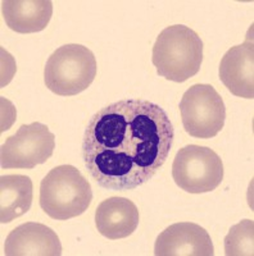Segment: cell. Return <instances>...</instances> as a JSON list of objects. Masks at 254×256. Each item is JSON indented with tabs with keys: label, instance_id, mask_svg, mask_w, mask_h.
<instances>
[{
	"label": "cell",
	"instance_id": "1",
	"mask_svg": "<svg viewBox=\"0 0 254 256\" xmlns=\"http://www.w3.org/2000/svg\"><path fill=\"white\" fill-rule=\"evenodd\" d=\"M173 124L163 108L144 99H123L94 114L85 128L82 158L89 174L112 191L146 184L168 159Z\"/></svg>",
	"mask_w": 254,
	"mask_h": 256
},
{
	"label": "cell",
	"instance_id": "2",
	"mask_svg": "<svg viewBox=\"0 0 254 256\" xmlns=\"http://www.w3.org/2000/svg\"><path fill=\"white\" fill-rule=\"evenodd\" d=\"M152 60L161 77L178 84L187 81L202 66V38L184 24L166 27L155 40Z\"/></svg>",
	"mask_w": 254,
	"mask_h": 256
},
{
	"label": "cell",
	"instance_id": "3",
	"mask_svg": "<svg viewBox=\"0 0 254 256\" xmlns=\"http://www.w3.org/2000/svg\"><path fill=\"white\" fill-rule=\"evenodd\" d=\"M40 206L56 220H68L84 214L93 201L89 180L73 166L53 168L40 184Z\"/></svg>",
	"mask_w": 254,
	"mask_h": 256
},
{
	"label": "cell",
	"instance_id": "4",
	"mask_svg": "<svg viewBox=\"0 0 254 256\" xmlns=\"http://www.w3.org/2000/svg\"><path fill=\"white\" fill-rule=\"evenodd\" d=\"M98 64L90 49L80 44L58 48L44 68L45 86L59 96H75L93 84Z\"/></svg>",
	"mask_w": 254,
	"mask_h": 256
},
{
	"label": "cell",
	"instance_id": "5",
	"mask_svg": "<svg viewBox=\"0 0 254 256\" xmlns=\"http://www.w3.org/2000/svg\"><path fill=\"white\" fill-rule=\"evenodd\" d=\"M180 112L185 132L196 138H212L225 126V102L212 84H196L187 88Z\"/></svg>",
	"mask_w": 254,
	"mask_h": 256
},
{
	"label": "cell",
	"instance_id": "6",
	"mask_svg": "<svg viewBox=\"0 0 254 256\" xmlns=\"http://www.w3.org/2000/svg\"><path fill=\"white\" fill-rule=\"evenodd\" d=\"M175 184L189 194L214 191L223 180V164L209 148L187 145L180 148L172 164Z\"/></svg>",
	"mask_w": 254,
	"mask_h": 256
},
{
	"label": "cell",
	"instance_id": "7",
	"mask_svg": "<svg viewBox=\"0 0 254 256\" xmlns=\"http://www.w3.org/2000/svg\"><path fill=\"white\" fill-rule=\"evenodd\" d=\"M54 148L56 136L47 124L40 122L22 124L17 134L8 137L2 146V168L33 169L50 159Z\"/></svg>",
	"mask_w": 254,
	"mask_h": 256
},
{
	"label": "cell",
	"instance_id": "8",
	"mask_svg": "<svg viewBox=\"0 0 254 256\" xmlns=\"http://www.w3.org/2000/svg\"><path fill=\"white\" fill-rule=\"evenodd\" d=\"M218 73L221 82L232 95L254 99L253 27L241 45L230 48L222 56Z\"/></svg>",
	"mask_w": 254,
	"mask_h": 256
},
{
	"label": "cell",
	"instance_id": "9",
	"mask_svg": "<svg viewBox=\"0 0 254 256\" xmlns=\"http://www.w3.org/2000/svg\"><path fill=\"white\" fill-rule=\"evenodd\" d=\"M155 256H213L209 233L199 224L181 222L169 226L157 237Z\"/></svg>",
	"mask_w": 254,
	"mask_h": 256
},
{
	"label": "cell",
	"instance_id": "10",
	"mask_svg": "<svg viewBox=\"0 0 254 256\" xmlns=\"http://www.w3.org/2000/svg\"><path fill=\"white\" fill-rule=\"evenodd\" d=\"M7 256H61L62 244L57 233L45 224H21L6 240Z\"/></svg>",
	"mask_w": 254,
	"mask_h": 256
},
{
	"label": "cell",
	"instance_id": "11",
	"mask_svg": "<svg viewBox=\"0 0 254 256\" xmlns=\"http://www.w3.org/2000/svg\"><path fill=\"white\" fill-rule=\"evenodd\" d=\"M139 224V210L131 200L109 198L102 201L95 212V226L102 236L121 240L131 236Z\"/></svg>",
	"mask_w": 254,
	"mask_h": 256
},
{
	"label": "cell",
	"instance_id": "12",
	"mask_svg": "<svg viewBox=\"0 0 254 256\" xmlns=\"http://www.w3.org/2000/svg\"><path fill=\"white\" fill-rule=\"evenodd\" d=\"M2 13L9 28L20 34H34L45 30L53 16L49 0H4Z\"/></svg>",
	"mask_w": 254,
	"mask_h": 256
},
{
	"label": "cell",
	"instance_id": "13",
	"mask_svg": "<svg viewBox=\"0 0 254 256\" xmlns=\"http://www.w3.org/2000/svg\"><path fill=\"white\" fill-rule=\"evenodd\" d=\"M33 205V180L22 174L0 177V223L25 216Z\"/></svg>",
	"mask_w": 254,
	"mask_h": 256
},
{
	"label": "cell",
	"instance_id": "14",
	"mask_svg": "<svg viewBox=\"0 0 254 256\" xmlns=\"http://www.w3.org/2000/svg\"><path fill=\"white\" fill-rule=\"evenodd\" d=\"M254 223L244 219L228 230L225 238V254L227 256L254 255Z\"/></svg>",
	"mask_w": 254,
	"mask_h": 256
}]
</instances>
